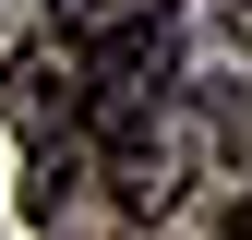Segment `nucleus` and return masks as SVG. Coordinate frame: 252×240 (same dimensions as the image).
<instances>
[{
  "mask_svg": "<svg viewBox=\"0 0 252 240\" xmlns=\"http://www.w3.org/2000/svg\"><path fill=\"white\" fill-rule=\"evenodd\" d=\"M240 240H252V204H240Z\"/></svg>",
  "mask_w": 252,
  "mask_h": 240,
  "instance_id": "nucleus-2",
  "label": "nucleus"
},
{
  "mask_svg": "<svg viewBox=\"0 0 252 240\" xmlns=\"http://www.w3.org/2000/svg\"><path fill=\"white\" fill-rule=\"evenodd\" d=\"M132 24H168V0H48V36L60 48H108Z\"/></svg>",
  "mask_w": 252,
  "mask_h": 240,
  "instance_id": "nucleus-1",
  "label": "nucleus"
}]
</instances>
